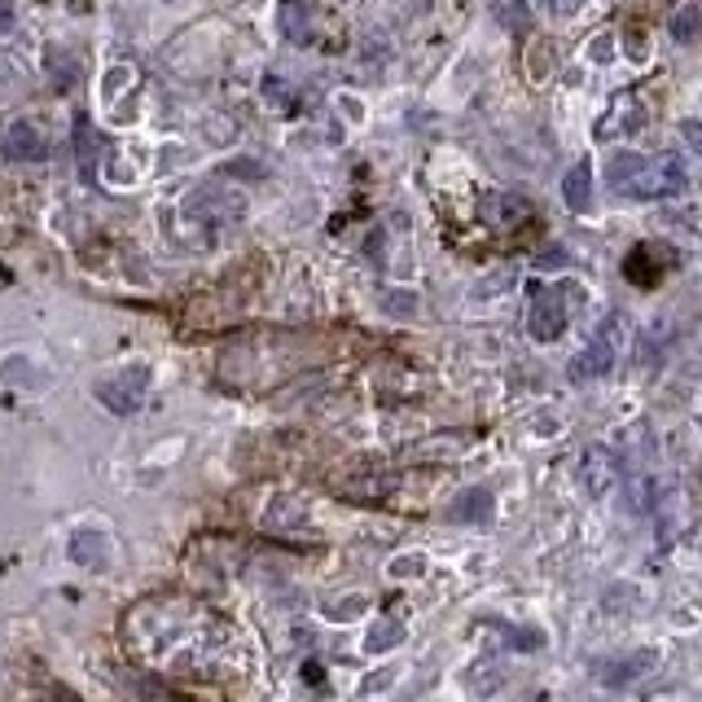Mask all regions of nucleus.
I'll return each instance as SVG.
<instances>
[{
  "label": "nucleus",
  "instance_id": "nucleus-1",
  "mask_svg": "<svg viewBox=\"0 0 702 702\" xmlns=\"http://www.w3.org/2000/svg\"><path fill=\"white\" fill-rule=\"evenodd\" d=\"M606 185L637 202H663V198L685 193L689 172H685V159L672 150L667 154H615L606 163Z\"/></svg>",
  "mask_w": 702,
  "mask_h": 702
},
{
  "label": "nucleus",
  "instance_id": "nucleus-2",
  "mask_svg": "<svg viewBox=\"0 0 702 702\" xmlns=\"http://www.w3.org/2000/svg\"><path fill=\"white\" fill-rule=\"evenodd\" d=\"M146 387H150V369H146V365H128L124 374H114V378H105V383L97 387V400H101L110 413L128 417V413L141 409Z\"/></svg>",
  "mask_w": 702,
  "mask_h": 702
},
{
  "label": "nucleus",
  "instance_id": "nucleus-3",
  "mask_svg": "<svg viewBox=\"0 0 702 702\" xmlns=\"http://www.w3.org/2000/svg\"><path fill=\"white\" fill-rule=\"evenodd\" d=\"M566 329V303L553 286H531V308H527V334L536 342H553Z\"/></svg>",
  "mask_w": 702,
  "mask_h": 702
},
{
  "label": "nucleus",
  "instance_id": "nucleus-4",
  "mask_svg": "<svg viewBox=\"0 0 702 702\" xmlns=\"http://www.w3.org/2000/svg\"><path fill=\"white\" fill-rule=\"evenodd\" d=\"M185 211L198 215V220H211V224H233V220L247 211V202H242V193H233V189L206 185V189H198V193L185 202Z\"/></svg>",
  "mask_w": 702,
  "mask_h": 702
},
{
  "label": "nucleus",
  "instance_id": "nucleus-5",
  "mask_svg": "<svg viewBox=\"0 0 702 702\" xmlns=\"http://www.w3.org/2000/svg\"><path fill=\"white\" fill-rule=\"evenodd\" d=\"M0 154H5L10 163H36V159L49 154V141H45V133L36 124L18 120V124L5 128V137H0Z\"/></svg>",
  "mask_w": 702,
  "mask_h": 702
},
{
  "label": "nucleus",
  "instance_id": "nucleus-6",
  "mask_svg": "<svg viewBox=\"0 0 702 702\" xmlns=\"http://www.w3.org/2000/svg\"><path fill=\"white\" fill-rule=\"evenodd\" d=\"M579 479L589 488V497H606L619 484V456L611 448H589L584 452V465H579Z\"/></svg>",
  "mask_w": 702,
  "mask_h": 702
},
{
  "label": "nucleus",
  "instance_id": "nucleus-7",
  "mask_svg": "<svg viewBox=\"0 0 702 702\" xmlns=\"http://www.w3.org/2000/svg\"><path fill=\"white\" fill-rule=\"evenodd\" d=\"M615 369V338H606V329L579 351L575 365H571V378H602Z\"/></svg>",
  "mask_w": 702,
  "mask_h": 702
},
{
  "label": "nucleus",
  "instance_id": "nucleus-8",
  "mask_svg": "<svg viewBox=\"0 0 702 702\" xmlns=\"http://www.w3.org/2000/svg\"><path fill=\"white\" fill-rule=\"evenodd\" d=\"M659 667V654L645 650V654H628V659H611V663H598V680L602 685H624V680H637V676H650Z\"/></svg>",
  "mask_w": 702,
  "mask_h": 702
},
{
  "label": "nucleus",
  "instance_id": "nucleus-9",
  "mask_svg": "<svg viewBox=\"0 0 702 702\" xmlns=\"http://www.w3.org/2000/svg\"><path fill=\"white\" fill-rule=\"evenodd\" d=\"M66 553H71V562L84 566V571H101V566L110 562V544H105V536H97V531H75L71 544H66Z\"/></svg>",
  "mask_w": 702,
  "mask_h": 702
},
{
  "label": "nucleus",
  "instance_id": "nucleus-10",
  "mask_svg": "<svg viewBox=\"0 0 702 702\" xmlns=\"http://www.w3.org/2000/svg\"><path fill=\"white\" fill-rule=\"evenodd\" d=\"M562 198H566L571 211H589V206H593V167H589V159H579V163L566 172Z\"/></svg>",
  "mask_w": 702,
  "mask_h": 702
},
{
  "label": "nucleus",
  "instance_id": "nucleus-11",
  "mask_svg": "<svg viewBox=\"0 0 702 702\" xmlns=\"http://www.w3.org/2000/svg\"><path fill=\"white\" fill-rule=\"evenodd\" d=\"M456 523H488L492 518V492L488 488H471V492H461L448 510Z\"/></svg>",
  "mask_w": 702,
  "mask_h": 702
},
{
  "label": "nucleus",
  "instance_id": "nucleus-12",
  "mask_svg": "<svg viewBox=\"0 0 702 702\" xmlns=\"http://www.w3.org/2000/svg\"><path fill=\"white\" fill-rule=\"evenodd\" d=\"M484 215H488L492 224H505V228H510V224H523V220L531 215V206H527L523 198H514V193H501V198L492 193V198L484 202Z\"/></svg>",
  "mask_w": 702,
  "mask_h": 702
},
{
  "label": "nucleus",
  "instance_id": "nucleus-13",
  "mask_svg": "<svg viewBox=\"0 0 702 702\" xmlns=\"http://www.w3.org/2000/svg\"><path fill=\"white\" fill-rule=\"evenodd\" d=\"M667 264H672V260H659V264H654V247H637V251L628 255V264H624V268H628V277H632L637 286H654V281L663 277V268H667Z\"/></svg>",
  "mask_w": 702,
  "mask_h": 702
},
{
  "label": "nucleus",
  "instance_id": "nucleus-14",
  "mask_svg": "<svg viewBox=\"0 0 702 702\" xmlns=\"http://www.w3.org/2000/svg\"><path fill=\"white\" fill-rule=\"evenodd\" d=\"M492 18L510 32H527L531 27V10H527V0H492Z\"/></svg>",
  "mask_w": 702,
  "mask_h": 702
},
{
  "label": "nucleus",
  "instance_id": "nucleus-15",
  "mask_svg": "<svg viewBox=\"0 0 702 702\" xmlns=\"http://www.w3.org/2000/svg\"><path fill=\"white\" fill-rule=\"evenodd\" d=\"M465 685H471V693H479V698H492L501 689V667L492 659H484V663H475L471 672H465Z\"/></svg>",
  "mask_w": 702,
  "mask_h": 702
},
{
  "label": "nucleus",
  "instance_id": "nucleus-16",
  "mask_svg": "<svg viewBox=\"0 0 702 702\" xmlns=\"http://www.w3.org/2000/svg\"><path fill=\"white\" fill-rule=\"evenodd\" d=\"M281 27H286V36H290L294 45H303V40H308V14H303V0H286V5H281Z\"/></svg>",
  "mask_w": 702,
  "mask_h": 702
},
{
  "label": "nucleus",
  "instance_id": "nucleus-17",
  "mask_svg": "<svg viewBox=\"0 0 702 702\" xmlns=\"http://www.w3.org/2000/svg\"><path fill=\"white\" fill-rule=\"evenodd\" d=\"M698 27H702V14H698L693 5H685V10L672 18V40L689 45V40H698Z\"/></svg>",
  "mask_w": 702,
  "mask_h": 702
},
{
  "label": "nucleus",
  "instance_id": "nucleus-18",
  "mask_svg": "<svg viewBox=\"0 0 702 702\" xmlns=\"http://www.w3.org/2000/svg\"><path fill=\"white\" fill-rule=\"evenodd\" d=\"M92 150H97V133H92L88 120H79V167H84L88 180H92Z\"/></svg>",
  "mask_w": 702,
  "mask_h": 702
},
{
  "label": "nucleus",
  "instance_id": "nucleus-19",
  "mask_svg": "<svg viewBox=\"0 0 702 702\" xmlns=\"http://www.w3.org/2000/svg\"><path fill=\"white\" fill-rule=\"evenodd\" d=\"M400 637H404V628H400V624H383V628H374L369 650H391V645H400Z\"/></svg>",
  "mask_w": 702,
  "mask_h": 702
},
{
  "label": "nucleus",
  "instance_id": "nucleus-20",
  "mask_svg": "<svg viewBox=\"0 0 702 702\" xmlns=\"http://www.w3.org/2000/svg\"><path fill=\"white\" fill-rule=\"evenodd\" d=\"M680 137L689 141L693 154H702V124H698V120H685V124H680Z\"/></svg>",
  "mask_w": 702,
  "mask_h": 702
},
{
  "label": "nucleus",
  "instance_id": "nucleus-21",
  "mask_svg": "<svg viewBox=\"0 0 702 702\" xmlns=\"http://www.w3.org/2000/svg\"><path fill=\"white\" fill-rule=\"evenodd\" d=\"M579 5H584V0H549V10H553L557 18H571Z\"/></svg>",
  "mask_w": 702,
  "mask_h": 702
}]
</instances>
